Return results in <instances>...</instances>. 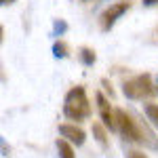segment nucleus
Returning a JSON list of instances; mask_svg holds the SVG:
<instances>
[{
  "label": "nucleus",
  "instance_id": "18",
  "mask_svg": "<svg viewBox=\"0 0 158 158\" xmlns=\"http://www.w3.org/2000/svg\"><path fill=\"white\" fill-rule=\"evenodd\" d=\"M156 91H158V86H156Z\"/></svg>",
  "mask_w": 158,
  "mask_h": 158
},
{
  "label": "nucleus",
  "instance_id": "3",
  "mask_svg": "<svg viewBox=\"0 0 158 158\" xmlns=\"http://www.w3.org/2000/svg\"><path fill=\"white\" fill-rule=\"evenodd\" d=\"M122 95L127 99H131V101H148L154 95H158V91H156V85L152 82L150 74H137L133 78L124 80Z\"/></svg>",
  "mask_w": 158,
  "mask_h": 158
},
{
  "label": "nucleus",
  "instance_id": "14",
  "mask_svg": "<svg viewBox=\"0 0 158 158\" xmlns=\"http://www.w3.org/2000/svg\"><path fill=\"white\" fill-rule=\"evenodd\" d=\"M101 85H103V89H106V91H108L110 95H114V89H112V86H110V82H108V80H106V78H103V80H101Z\"/></svg>",
  "mask_w": 158,
  "mask_h": 158
},
{
  "label": "nucleus",
  "instance_id": "9",
  "mask_svg": "<svg viewBox=\"0 0 158 158\" xmlns=\"http://www.w3.org/2000/svg\"><path fill=\"white\" fill-rule=\"evenodd\" d=\"M78 59L82 65L86 68H91V65H95V61H97V55H95V51L89 49V47H82V49L78 51Z\"/></svg>",
  "mask_w": 158,
  "mask_h": 158
},
{
  "label": "nucleus",
  "instance_id": "13",
  "mask_svg": "<svg viewBox=\"0 0 158 158\" xmlns=\"http://www.w3.org/2000/svg\"><path fill=\"white\" fill-rule=\"evenodd\" d=\"M127 158H148L143 152H139V150H131L129 154H127Z\"/></svg>",
  "mask_w": 158,
  "mask_h": 158
},
{
  "label": "nucleus",
  "instance_id": "6",
  "mask_svg": "<svg viewBox=\"0 0 158 158\" xmlns=\"http://www.w3.org/2000/svg\"><path fill=\"white\" fill-rule=\"evenodd\" d=\"M59 135H61V139H65L68 143H72V146H76V148L85 146V141H86L85 131H82L80 127H76V124H70V122L59 124Z\"/></svg>",
  "mask_w": 158,
  "mask_h": 158
},
{
  "label": "nucleus",
  "instance_id": "8",
  "mask_svg": "<svg viewBox=\"0 0 158 158\" xmlns=\"http://www.w3.org/2000/svg\"><path fill=\"white\" fill-rule=\"evenodd\" d=\"M55 148H57V154H59V158H76V154H74V146L72 143H68L65 139H57L55 141Z\"/></svg>",
  "mask_w": 158,
  "mask_h": 158
},
{
  "label": "nucleus",
  "instance_id": "2",
  "mask_svg": "<svg viewBox=\"0 0 158 158\" xmlns=\"http://www.w3.org/2000/svg\"><path fill=\"white\" fill-rule=\"evenodd\" d=\"M91 114H93V110H91V101H89V95H86V89L82 85L72 86L65 93V99H63V116L68 120L82 122V120H89Z\"/></svg>",
  "mask_w": 158,
  "mask_h": 158
},
{
  "label": "nucleus",
  "instance_id": "11",
  "mask_svg": "<svg viewBox=\"0 0 158 158\" xmlns=\"http://www.w3.org/2000/svg\"><path fill=\"white\" fill-rule=\"evenodd\" d=\"M53 57L55 59H65L68 57V44L63 40H55V44H53Z\"/></svg>",
  "mask_w": 158,
  "mask_h": 158
},
{
  "label": "nucleus",
  "instance_id": "17",
  "mask_svg": "<svg viewBox=\"0 0 158 158\" xmlns=\"http://www.w3.org/2000/svg\"><path fill=\"white\" fill-rule=\"evenodd\" d=\"M80 2H91V0H80Z\"/></svg>",
  "mask_w": 158,
  "mask_h": 158
},
{
  "label": "nucleus",
  "instance_id": "1",
  "mask_svg": "<svg viewBox=\"0 0 158 158\" xmlns=\"http://www.w3.org/2000/svg\"><path fill=\"white\" fill-rule=\"evenodd\" d=\"M116 129L127 143H137L148 150H158V139L154 131H150L146 122L137 120L133 114H129L122 108H116Z\"/></svg>",
  "mask_w": 158,
  "mask_h": 158
},
{
  "label": "nucleus",
  "instance_id": "5",
  "mask_svg": "<svg viewBox=\"0 0 158 158\" xmlns=\"http://www.w3.org/2000/svg\"><path fill=\"white\" fill-rule=\"evenodd\" d=\"M129 9H131V4H129L127 0H120V2L110 4L108 9L101 13V17H99V25H101V30H103V32H110V30L116 25V21H118Z\"/></svg>",
  "mask_w": 158,
  "mask_h": 158
},
{
  "label": "nucleus",
  "instance_id": "7",
  "mask_svg": "<svg viewBox=\"0 0 158 158\" xmlns=\"http://www.w3.org/2000/svg\"><path fill=\"white\" fill-rule=\"evenodd\" d=\"M93 137H95V141H97L103 150H108V148H110L108 133H106V127H103L101 122H93Z\"/></svg>",
  "mask_w": 158,
  "mask_h": 158
},
{
  "label": "nucleus",
  "instance_id": "12",
  "mask_svg": "<svg viewBox=\"0 0 158 158\" xmlns=\"http://www.w3.org/2000/svg\"><path fill=\"white\" fill-rule=\"evenodd\" d=\"M65 32H68V23H65L63 19H55V21H53V36L59 38V36H63Z\"/></svg>",
  "mask_w": 158,
  "mask_h": 158
},
{
  "label": "nucleus",
  "instance_id": "15",
  "mask_svg": "<svg viewBox=\"0 0 158 158\" xmlns=\"http://www.w3.org/2000/svg\"><path fill=\"white\" fill-rule=\"evenodd\" d=\"M158 4V0H143V6H154Z\"/></svg>",
  "mask_w": 158,
  "mask_h": 158
},
{
  "label": "nucleus",
  "instance_id": "16",
  "mask_svg": "<svg viewBox=\"0 0 158 158\" xmlns=\"http://www.w3.org/2000/svg\"><path fill=\"white\" fill-rule=\"evenodd\" d=\"M13 2H15V0H0V4H2V6H9V4H13Z\"/></svg>",
  "mask_w": 158,
  "mask_h": 158
},
{
  "label": "nucleus",
  "instance_id": "10",
  "mask_svg": "<svg viewBox=\"0 0 158 158\" xmlns=\"http://www.w3.org/2000/svg\"><path fill=\"white\" fill-rule=\"evenodd\" d=\"M143 114H146L148 122H150V124H152V127L158 131V106H156V103H146Z\"/></svg>",
  "mask_w": 158,
  "mask_h": 158
},
{
  "label": "nucleus",
  "instance_id": "4",
  "mask_svg": "<svg viewBox=\"0 0 158 158\" xmlns=\"http://www.w3.org/2000/svg\"><path fill=\"white\" fill-rule=\"evenodd\" d=\"M95 101H97V112H99V120L101 124L112 131V133H118V129H116V108H112V103H110V99L103 95V93H95Z\"/></svg>",
  "mask_w": 158,
  "mask_h": 158
}]
</instances>
